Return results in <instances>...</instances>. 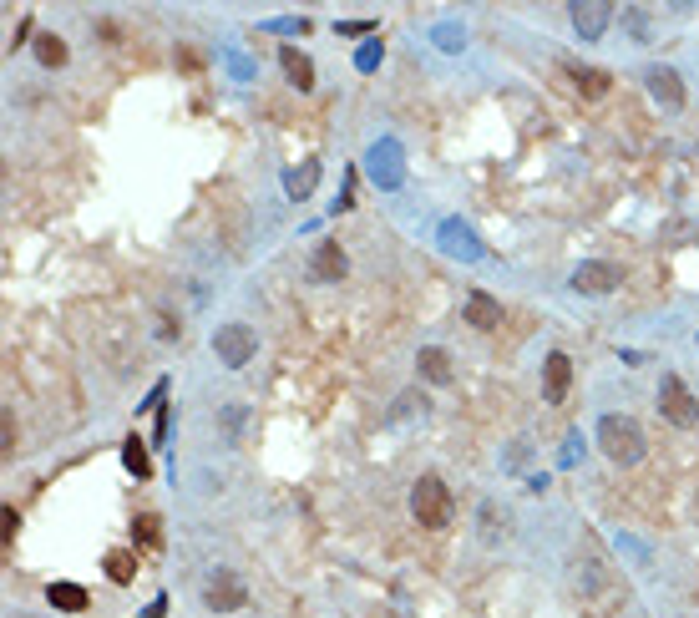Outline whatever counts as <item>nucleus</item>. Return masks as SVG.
<instances>
[{
  "label": "nucleus",
  "instance_id": "obj_31",
  "mask_svg": "<svg viewBox=\"0 0 699 618\" xmlns=\"http://www.w3.org/2000/svg\"><path fill=\"white\" fill-rule=\"evenodd\" d=\"M694 345H699V335H694Z\"/></svg>",
  "mask_w": 699,
  "mask_h": 618
},
{
  "label": "nucleus",
  "instance_id": "obj_7",
  "mask_svg": "<svg viewBox=\"0 0 699 618\" xmlns=\"http://www.w3.org/2000/svg\"><path fill=\"white\" fill-rule=\"evenodd\" d=\"M644 87H649V97H654L664 112H684V82H679L674 66H649V71H644Z\"/></svg>",
  "mask_w": 699,
  "mask_h": 618
},
{
  "label": "nucleus",
  "instance_id": "obj_12",
  "mask_svg": "<svg viewBox=\"0 0 699 618\" xmlns=\"http://www.w3.org/2000/svg\"><path fill=\"white\" fill-rule=\"evenodd\" d=\"M466 325H472V330H497L502 325V304L487 289H472V294H466Z\"/></svg>",
  "mask_w": 699,
  "mask_h": 618
},
{
  "label": "nucleus",
  "instance_id": "obj_29",
  "mask_svg": "<svg viewBox=\"0 0 699 618\" xmlns=\"http://www.w3.org/2000/svg\"><path fill=\"white\" fill-rule=\"evenodd\" d=\"M375 56H380V46H365V51H360V71H370V66H375Z\"/></svg>",
  "mask_w": 699,
  "mask_h": 618
},
{
  "label": "nucleus",
  "instance_id": "obj_21",
  "mask_svg": "<svg viewBox=\"0 0 699 618\" xmlns=\"http://www.w3.org/2000/svg\"><path fill=\"white\" fill-rule=\"evenodd\" d=\"M132 573H137V558L132 553H107V578L112 583H132Z\"/></svg>",
  "mask_w": 699,
  "mask_h": 618
},
{
  "label": "nucleus",
  "instance_id": "obj_9",
  "mask_svg": "<svg viewBox=\"0 0 699 618\" xmlns=\"http://www.w3.org/2000/svg\"><path fill=\"white\" fill-rule=\"evenodd\" d=\"M350 274V259H345V249L340 244H315V254H309V279L315 284H340Z\"/></svg>",
  "mask_w": 699,
  "mask_h": 618
},
{
  "label": "nucleus",
  "instance_id": "obj_8",
  "mask_svg": "<svg viewBox=\"0 0 699 618\" xmlns=\"http://www.w3.org/2000/svg\"><path fill=\"white\" fill-rule=\"evenodd\" d=\"M568 16H573V31L583 41H598L608 31V21H613V6H608V0H573Z\"/></svg>",
  "mask_w": 699,
  "mask_h": 618
},
{
  "label": "nucleus",
  "instance_id": "obj_26",
  "mask_svg": "<svg viewBox=\"0 0 699 618\" xmlns=\"http://www.w3.org/2000/svg\"><path fill=\"white\" fill-rule=\"evenodd\" d=\"M436 41H441V51H461V41H456V31H451V26H441V31H436Z\"/></svg>",
  "mask_w": 699,
  "mask_h": 618
},
{
  "label": "nucleus",
  "instance_id": "obj_30",
  "mask_svg": "<svg viewBox=\"0 0 699 618\" xmlns=\"http://www.w3.org/2000/svg\"><path fill=\"white\" fill-rule=\"evenodd\" d=\"M168 613V598H152V608H147V618H163Z\"/></svg>",
  "mask_w": 699,
  "mask_h": 618
},
{
  "label": "nucleus",
  "instance_id": "obj_4",
  "mask_svg": "<svg viewBox=\"0 0 699 618\" xmlns=\"http://www.w3.org/2000/svg\"><path fill=\"white\" fill-rule=\"evenodd\" d=\"M659 416H664L669 426H679V431L699 426V401L689 396V385H684L674 370H664V380H659Z\"/></svg>",
  "mask_w": 699,
  "mask_h": 618
},
{
  "label": "nucleus",
  "instance_id": "obj_13",
  "mask_svg": "<svg viewBox=\"0 0 699 618\" xmlns=\"http://www.w3.org/2000/svg\"><path fill=\"white\" fill-rule=\"evenodd\" d=\"M441 249H446V254H461V259H482L477 234H472L466 223H456V218H446V223H441Z\"/></svg>",
  "mask_w": 699,
  "mask_h": 618
},
{
  "label": "nucleus",
  "instance_id": "obj_3",
  "mask_svg": "<svg viewBox=\"0 0 699 618\" xmlns=\"http://www.w3.org/2000/svg\"><path fill=\"white\" fill-rule=\"evenodd\" d=\"M254 350H259V335H254L244 320H228V325L213 330V355H218V365H228V370H244V365L254 360Z\"/></svg>",
  "mask_w": 699,
  "mask_h": 618
},
{
  "label": "nucleus",
  "instance_id": "obj_19",
  "mask_svg": "<svg viewBox=\"0 0 699 618\" xmlns=\"http://www.w3.org/2000/svg\"><path fill=\"white\" fill-rule=\"evenodd\" d=\"M624 31L634 36V46H649V41H654V21H649V11H644V6H629V11H624Z\"/></svg>",
  "mask_w": 699,
  "mask_h": 618
},
{
  "label": "nucleus",
  "instance_id": "obj_10",
  "mask_svg": "<svg viewBox=\"0 0 699 618\" xmlns=\"http://www.w3.org/2000/svg\"><path fill=\"white\" fill-rule=\"evenodd\" d=\"M370 178H375V188H385V193H391V188H401V152H396V142H375L370 147Z\"/></svg>",
  "mask_w": 699,
  "mask_h": 618
},
{
  "label": "nucleus",
  "instance_id": "obj_6",
  "mask_svg": "<svg viewBox=\"0 0 699 618\" xmlns=\"http://www.w3.org/2000/svg\"><path fill=\"white\" fill-rule=\"evenodd\" d=\"M618 284H624V269L608 264V259H588V264H578L573 279H568V289H573V294H588V299H608Z\"/></svg>",
  "mask_w": 699,
  "mask_h": 618
},
{
  "label": "nucleus",
  "instance_id": "obj_1",
  "mask_svg": "<svg viewBox=\"0 0 699 618\" xmlns=\"http://www.w3.org/2000/svg\"><path fill=\"white\" fill-rule=\"evenodd\" d=\"M598 446L608 461H618V467H639L649 441H644V426L634 416H603L598 421Z\"/></svg>",
  "mask_w": 699,
  "mask_h": 618
},
{
  "label": "nucleus",
  "instance_id": "obj_5",
  "mask_svg": "<svg viewBox=\"0 0 699 618\" xmlns=\"http://www.w3.org/2000/svg\"><path fill=\"white\" fill-rule=\"evenodd\" d=\"M244 603H249V588H244V578L233 568H213L203 578V608L208 613H239Z\"/></svg>",
  "mask_w": 699,
  "mask_h": 618
},
{
  "label": "nucleus",
  "instance_id": "obj_28",
  "mask_svg": "<svg viewBox=\"0 0 699 618\" xmlns=\"http://www.w3.org/2000/svg\"><path fill=\"white\" fill-rule=\"evenodd\" d=\"M16 527H21V517H16V507H6V543L16 537Z\"/></svg>",
  "mask_w": 699,
  "mask_h": 618
},
{
  "label": "nucleus",
  "instance_id": "obj_23",
  "mask_svg": "<svg viewBox=\"0 0 699 618\" xmlns=\"http://www.w3.org/2000/svg\"><path fill=\"white\" fill-rule=\"evenodd\" d=\"M502 532H507V527H497V507L487 502V507H482V537H487V543H497Z\"/></svg>",
  "mask_w": 699,
  "mask_h": 618
},
{
  "label": "nucleus",
  "instance_id": "obj_24",
  "mask_svg": "<svg viewBox=\"0 0 699 618\" xmlns=\"http://www.w3.org/2000/svg\"><path fill=\"white\" fill-rule=\"evenodd\" d=\"M137 527H142V543H147V548H158V543H163V532H158V517H137Z\"/></svg>",
  "mask_w": 699,
  "mask_h": 618
},
{
  "label": "nucleus",
  "instance_id": "obj_20",
  "mask_svg": "<svg viewBox=\"0 0 699 618\" xmlns=\"http://www.w3.org/2000/svg\"><path fill=\"white\" fill-rule=\"evenodd\" d=\"M36 61L41 66H66V41L61 36H36Z\"/></svg>",
  "mask_w": 699,
  "mask_h": 618
},
{
  "label": "nucleus",
  "instance_id": "obj_25",
  "mask_svg": "<svg viewBox=\"0 0 699 618\" xmlns=\"http://www.w3.org/2000/svg\"><path fill=\"white\" fill-rule=\"evenodd\" d=\"M264 31H279V36H294V31H309V21H304V16H299V21H294V16H289V21H264Z\"/></svg>",
  "mask_w": 699,
  "mask_h": 618
},
{
  "label": "nucleus",
  "instance_id": "obj_16",
  "mask_svg": "<svg viewBox=\"0 0 699 618\" xmlns=\"http://www.w3.org/2000/svg\"><path fill=\"white\" fill-rule=\"evenodd\" d=\"M315 183H320V163L315 158H309L304 168H289L284 173V193L289 198H309V193H315Z\"/></svg>",
  "mask_w": 699,
  "mask_h": 618
},
{
  "label": "nucleus",
  "instance_id": "obj_15",
  "mask_svg": "<svg viewBox=\"0 0 699 618\" xmlns=\"http://www.w3.org/2000/svg\"><path fill=\"white\" fill-rule=\"evenodd\" d=\"M416 365H421V375H426L431 385H451V380H456V370H451V355H446L441 345H421Z\"/></svg>",
  "mask_w": 699,
  "mask_h": 618
},
{
  "label": "nucleus",
  "instance_id": "obj_27",
  "mask_svg": "<svg viewBox=\"0 0 699 618\" xmlns=\"http://www.w3.org/2000/svg\"><path fill=\"white\" fill-rule=\"evenodd\" d=\"M365 31H375V26H370V21H345V26H340V36H365Z\"/></svg>",
  "mask_w": 699,
  "mask_h": 618
},
{
  "label": "nucleus",
  "instance_id": "obj_14",
  "mask_svg": "<svg viewBox=\"0 0 699 618\" xmlns=\"http://www.w3.org/2000/svg\"><path fill=\"white\" fill-rule=\"evenodd\" d=\"M279 66H284V76H289V87H299V92L315 87V61H309L299 46H284V51H279Z\"/></svg>",
  "mask_w": 699,
  "mask_h": 618
},
{
  "label": "nucleus",
  "instance_id": "obj_2",
  "mask_svg": "<svg viewBox=\"0 0 699 618\" xmlns=\"http://www.w3.org/2000/svg\"><path fill=\"white\" fill-rule=\"evenodd\" d=\"M411 517H416L426 532H441V527H451V517H456L451 487H446L441 477H421V482L411 487Z\"/></svg>",
  "mask_w": 699,
  "mask_h": 618
},
{
  "label": "nucleus",
  "instance_id": "obj_17",
  "mask_svg": "<svg viewBox=\"0 0 699 618\" xmlns=\"http://www.w3.org/2000/svg\"><path fill=\"white\" fill-rule=\"evenodd\" d=\"M46 598H51V608H61V613H82V608H87V588H76V583H51Z\"/></svg>",
  "mask_w": 699,
  "mask_h": 618
},
{
  "label": "nucleus",
  "instance_id": "obj_11",
  "mask_svg": "<svg viewBox=\"0 0 699 618\" xmlns=\"http://www.w3.org/2000/svg\"><path fill=\"white\" fill-rule=\"evenodd\" d=\"M568 380H573V360L563 355V350H553L548 355V365H542V396H548L553 406L568 396Z\"/></svg>",
  "mask_w": 699,
  "mask_h": 618
},
{
  "label": "nucleus",
  "instance_id": "obj_22",
  "mask_svg": "<svg viewBox=\"0 0 699 618\" xmlns=\"http://www.w3.org/2000/svg\"><path fill=\"white\" fill-rule=\"evenodd\" d=\"M122 461H127V472H137V477H152V461H147L142 441H127V446H122Z\"/></svg>",
  "mask_w": 699,
  "mask_h": 618
},
{
  "label": "nucleus",
  "instance_id": "obj_18",
  "mask_svg": "<svg viewBox=\"0 0 699 618\" xmlns=\"http://www.w3.org/2000/svg\"><path fill=\"white\" fill-rule=\"evenodd\" d=\"M568 71H573V82H578L583 97H603V92H608V71H598V66H573V61H568Z\"/></svg>",
  "mask_w": 699,
  "mask_h": 618
}]
</instances>
